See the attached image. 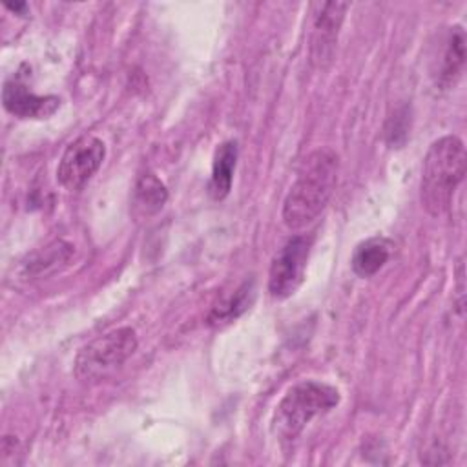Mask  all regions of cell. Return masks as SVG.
<instances>
[{"label":"cell","mask_w":467,"mask_h":467,"mask_svg":"<svg viewBox=\"0 0 467 467\" xmlns=\"http://www.w3.org/2000/svg\"><path fill=\"white\" fill-rule=\"evenodd\" d=\"M2 104L5 111L18 119H47L60 108V99L36 95L24 82L13 78L2 88Z\"/></svg>","instance_id":"9"},{"label":"cell","mask_w":467,"mask_h":467,"mask_svg":"<svg viewBox=\"0 0 467 467\" xmlns=\"http://www.w3.org/2000/svg\"><path fill=\"white\" fill-rule=\"evenodd\" d=\"M392 252V243L385 237H368L361 241L352 254L350 266L352 272L363 279L376 275L389 261Z\"/></svg>","instance_id":"12"},{"label":"cell","mask_w":467,"mask_h":467,"mask_svg":"<svg viewBox=\"0 0 467 467\" xmlns=\"http://www.w3.org/2000/svg\"><path fill=\"white\" fill-rule=\"evenodd\" d=\"M106 157V144L95 135H82L62 153L57 166V181L67 192L84 188L100 170Z\"/></svg>","instance_id":"6"},{"label":"cell","mask_w":467,"mask_h":467,"mask_svg":"<svg viewBox=\"0 0 467 467\" xmlns=\"http://www.w3.org/2000/svg\"><path fill=\"white\" fill-rule=\"evenodd\" d=\"M5 7H7V9H11V11H15V13H22V15H26V11H27V4H26V2L5 4Z\"/></svg>","instance_id":"16"},{"label":"cell","mask_w":467,"mask_h":467,"mask_svg":"<svg viewBox=\"0 0 467 467\" xmlns=\"http://www.w3.org/2000/svg\"><path fill=\"white\" fill-rule=\"evenodd\" d=\"M347 2H323L312 5V18L308 29V58L317 69H325L336 53L337 36L345 20Z\"/></svg>","instance_id":"7"},{"label":"cell","mask_w":467,"mask_h":467,"mask_svg":"<svg viewBox=\"0 0 467 467\" xmlns=\"http://www.w3.org/2000/svg\"><path fill=\"white\" fill-rule=\"evenodd\" d=\"M312 243V235L297 234L274 255L268 272V292L274 299H288L303 285Z\"/></svg>","instance_id":"5"},{"label":"cell","mask_w":467,"mask_h":467,"mask_svg":"<svg viewBox=\"0 0 467 467\" xmlns=\"http://www.w3.org/2000/svg\"><path fill=\"white\" fill-rule=\"evenodd\" d=\"M407 117H409L407 115V108H398L394 111V115L389 119L387 128H385V135H387L389 144L398 146V148H400V144H403V140L407 137V131L410 128Z\"/></svg>","instance_id":"15"},{"label":"cell","mask_w":467,"mask_h":467,"mask_svg":"<svg viewBox=\"0 0 467 467\" xmlns=\"http://www.w3.org/2000/svg\"><path fill=\"white\" fill-rule=\"evenodd\" d=\"M75 254V246L58 239L49 243L47 246L33 252L31 255H27L18 268V274L22 275V279L26 281H33V279H40L46 277L53 272H58L62 266L69 265L71 257Z\"/></svg>","instance_id":"10"},{"label":"cell","mask_w":467,"mask_h":467,"mask_svg":"<svg viewBox=\"0 0 467 467\" xmlns=\"http://www.w3.org/2000/svg\"><path fill=\"white\" fill-rule=\"evenodd\" d=\"M254 301V283L244 281L230 297L215 305L208 316L210 325H224L237 319Z\"/></svg>","instance_id":"14"},{"label":"cell","mask_w":467,"mask_h":467,"mask_svg":"<svg viewBox=\"0 0 467 467\" xmlns=\"http://www.w3.org/2000/svg\"><path fill=\"white\" fill-rule=\"evenodd\" d=\"M166 201H168V190L155 173L146 171L139 175L133 188V202H131L133 212L139 217H150L161 212Z\"/></svg>","instance_id":"13"},{"label":"cell","mask_w":467,"mask_h":467,"mask_svg":"<svg viewBox=\"0 0 467 467\" xmlns=\"http://www.w3.org/2000/svg\"><path fill=\"white\" fill-rule=\"evenodd\" d=\"M339 400V390L328 383L299 381L277 403L272 416V432L283 441H292L316 416L332 410Z\"/></svg>","instance_id":"3"},{"label":"cell","mask_w":467,"mask_h":467,"mask_svg":"<svg viewBox=\"0 0 467 467\" xmlns=\"http://www.w3.org/2000/svg\"><path fill=\"white\" fill-rule=\"evenodd\" d=\"M137 347V334L131 327L108 330L80 347L73 363L75 378L82 383H99L119 370Z\"/></svg>","instance_id":"4"},{"label":"cell","mask_w":467,"mask_h":467,"mask_svg":"<svg viewBox=\"0 0 467 467\" xmlns=\"http://www.w3.org/2000/svg\"><path fill=\"white\" fill-rule=\"evenodd\" d=\"M467 153L465 144L456 135L436 139L423 159L420 201L425 212L440 217L449 212L456 188L465 177Z\"/></svg>","instance_id":"2"},{"label":"cell","mask_w":467,"mask_h":467,"mask_svg":"<svg viewBox=\"0 0 467 467\" xmlns=\"http://www.w3.org/2000/svg\"><path fill=\"white\" fill-rule=\"evenodd\" d=\"M237 155H239V150L235 140H224L217 146L213 153L212 175L208 182V193L213 201H221L230 193Z\"/></svg>","instance_id":"11"},{"label":"cell","mask_w":467,"mask_h":467,"mask_svg":"<svg viewBox=\"0 0 467 467\" xmlns=\"http://www.w3.org/2000/svg\"><path fill=\"white\" fill-rule=\"evenodd\" d=\"M465 66V31L462 26L447 27L438 38L431 57V77L440 89L456 86Z\"/></svg>","instance_id":"8"},{"label":"cell","mask_w":467,"mask_h":467,"mask_svg":"<svg viewBox=\"0 0 467 467\" xmlns=\"http://www.w3.org/2000/svg\"><path fill=\"white\" fill-rule=\"evenodd\" d=\"M339 159L330 148L308 153L283 202V223L288 230H303L327 208L337 184Z\"/></svg>","instance_id":"1"}]
</instances>
